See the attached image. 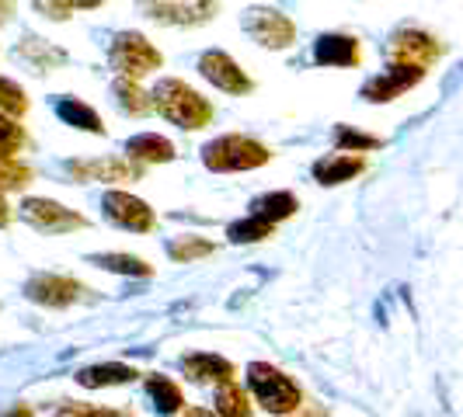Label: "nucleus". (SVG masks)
Returning a JSON list of instances; mask_svg holds the SVG:
<instances>
[{
	"mask_svg": "<svg viewBox=\"0 0 463 417\" xmlns=\"http://www.w3.org/2000/svg\"><path fill=\"white\" fill-rule=\"evenodd\" d=\"M293 414H297V417H331L325 407H317V403H300Z\"/></svg>",
	"mask_w": 463,
	"mask_h": 417,
	"instance_id": "34",
	"label": "nucleus"
},
{
	"mask_svg": "<svg viewBox=\"0 0 463 417\" xmlns=\"http://www.w3.org/2000/svg\"><path fill=\"white\" fill-rule=\"evenodd\" d=\"M199 73L206 77L213 88H220L223 94H248L251 91V77L233 63V56L220 52V49H209L199 56Z\"/></svg>",
	"mask_w": 463,
	"mask_h": 417,
	"instance_id": "9",
	"label": "nucleus"
},
{
	"mask_svg": "<svg viewBox=\"0 0 463 417\" xmlns=\"http://www.w3.org/2000/svg\"><path fill=\"white\" fill-rule=\"evenodd\" d=\"M56 417H122L112 407H94V403H63Z\"/></svg>",
	"mask_w": 463,
	"mask_h": 417,
	"instance_id": "32",
	"label": "nucleus"
},
{
	"mask_svg": "<svg viewBox=\"0 0 463 417\" xmlns=\"http://www.w3.org/2000/svg\"><path fill=\"white\" fill-rule=\"evenodd\" d=\"M126 153L137 163H167L175 161V143L164 139L161 133H139L126 143Z\"/></svg>",
	"mask_w": 463,
	"mask_h": 417,
	"instance_id": "17",
	"label": "nucleus"
},
{
	"mask_svg": "<svg viewBox=\"0 0 463 417\" xmlns=\"http://www.w3.org/2000/svg\"><path fill=\"white\" fill-rule=\"evenodd\" d=\"M28 181H32V167L22 163L18 157H4V153H0V195H4V191H18V188H24Z\"/></svg>",
	"mask_w": 463,
	"mask_h": 417,
	"instance_id": "27",
	"label": "nucleus"
},
{
	"mask_svg": "<svg viewBox=\"0 0 463 417\" xmlns=\"http://www.w3.org/2000/svg\"><path fill=\"white\" fill-rule=\"evenodd\" d=\"M105 0H70V7H80V11H91V7H101Z\"/></svg>",
	"mask_w": 463,
	"mask_h": 417,
	"instance_id": "36",
	"label": "nucleus"
},
{
	"mask_svg": "<svg viewBox=\"0 0 463 417\" xmlns=\"http://www.w3.org/2000/svg\"><path fill=\"white\" fill-rule=\"evenodd\" d=\"M24 60H32L35 67H49V63H63V52L60 49H49L43 46V39H22V46H18Z\"/></svg>",
	"mask_w": 463,
	"mask_h": 417,
	"instance_id": "31",
	"label": "nucleus"
},
{
	"mask_svg": "<svg viewBox=\"0 0 463 417\" xmlns=\"http://www.w3.org/2000/svg\"><path fill=\"white\" fill-rule=\"evenodd\" d=\"M101 208H105V219L122 227V230L146 233L154 227V208L137 195H129V191H105Z\"/></svg>",
	"mask_w": 463,
	"mask_h": 417,
	"instance_id": "8",
	"label": "nucleus"
},
{
	"mask_svg": "<svg viewBox=\"0 0 463 417\" xmlns=\"http://www.w3.org/2000/svg\"><path fill=\"white\" fill-rule=\"evenodd\" d=\"M146 11V18L161 24H199L213 14L209 0H185V4H161V0H143L139 4Z\"/></svg>",
	"mask_w": 463,
	"mask_h": 417,
	"instance_id": "12",
	"label": "nucleus"
},
{
	"mask_svg": "<svg viewBox=\"0 0 463 417\" xmlns=\"http://www.w3.org/2000/svg\"><path fill=\"white\" fill-rule=\"evenodd\" d=\"M146 396H150V403H154L157 414H178L182 403H185L182 386L175 379H167V375H150L146 379Z\"/></svg>",
	"mask_w": 463,
	"mask_h": 417,
	"instance_id": "21",
	"label": "nucleus"
},
{
	"mask_svg": "<svg viewBox=\"0 0 463 417\" xmlns=\"http://www.w3.org/2000/svg\"><path fill=\"white\" fill-rule=\"evenodd\" d=\"M272 223H265V219H258V216H244V219H237L227 227V236H231L233 244H258V240H265V236H272Z\"/></svg>",
	"mask_w": 463,
	"mask_h": 417,
	"instance_id": "24",
	"label": "nucleus"
},
{
	"mask_svg": "<svg viewBox=\"0 0 463 417\" xmlns=\"http://www.w3.org/2000/svg\"><path fill=\"white\" fill-rule=\"evenodd\" d=\"M421 77H425V70L397 67V63H391L383 73H376V77H370V80L363 84V97H366V101H373V105L394 101V97H401L404 91H411Z\"/></svg>",
	"mask_w": 463,
	"mask_h": 417,
	"instance_id": "10",
	"label": "nucleus"
},
{
	"mask_svg": "<svg viewBox=\"0 0 463 417\" xmlns=\"http://www.w3.org/2000/svg\"><path fill=\"white\" fill-rule=\"evenodd\" d=\"M363 60V49L352 35H321L314 42V63L321 67H355Z\"/></svg>",
	"mask_w": 463,
	"mask_h": 417,
	"instance_id": "13",
	"label": "nucleus"
},
{
	"mask_svg": "<svg viewBox=\"0 0 463 417\" xmlns=\"http://www.w3.org/2000/svg\"><path fill=\"white\" fill-rule=\"evenodd\" d=\"M67 171L77 181H129L133 167L116 157H98V161H70Z\"/></svg>",
	"mask_w": 463,
	"mask_h": 417,
	"instance_id": "16",
	"label": "nucleus"
},
{
	"mask_svg": "<svg viewBox=\"0 0 463 417\" xmlns=\"http://www.w3.org/2000/svg\"><path fill=\"white\" fill-rule=\"evenodd\" d=\"M7 223H11V208H7L4 195H0V227H7Z\"/></svg>",
	"mask_w": 463,
	"mask_h": 417,
	"instance_id": "37",
	"label": "nucleus"
},
{
	"mask_svg": "<svg viewBox=\"0 0 463 417\" xmlns=\"http://www.w3.org/2000/svg\"><path fill=\"white\" fill-rule=\"evenodd\" d=\"M112 94H116V105L126 116H146V112L154 108V97L143 91L133 77H116Z\"/></svg>",
	"mask_w": 463,
	"mask_h": 417,
	"instance_id": "22",
	"label": "nucleus"
},
{
	"mask_svg": "<svg viewBox=\"0 0 463 417\" xmlns=\"http://www.w3.org/2000/svg\"><path fill=\"white\" fill-rule=\"evenodd\" d=\"M182 417H220V414H213V411H203V407H192V411H185Z\"/></svg>",
	"mask_w": 463,
	"mask_h": 417,
	"instance_id": "39",
	"label": "nucleus"
},
{
	"mask_svg": "<svg viewBox=\"0 0 463 417\" xmlns=\"http://www.w3.org/2000/svg\"><path fill=\"white\" fill-rule=\"evenodd\" d=\"M84 292H88V289L67 275H35L24 285V296H28V300L39 302V306H56V310L77 302Z\"/></svg>",
	"mask_w": 463,
	"mask_h": 417,
	"instance_id": "11",
	"label": "nucleus"
},
{
	"mask_svg": "<svg viewBox=\"0 0 463 417\" xmlns=\"http://www.w3.org/2000/svg\"><path fill=\"white\" fill-rule=\"evenodd\" d=\"M244 32L255 39L261 49H286L293 46V39H297V28L293 22L286 18V14H279V11H269V7H251L244 18Z\"/></svg>",
	"mask_w": 463,
	"mask_h": 417,
	"instance_id": "7",
	"label": "nucleus"
},
{
	"mask_svg": "<svg viewBox=\"0 0 463 417\" xmlns=\"http://www.w3.org/2000/svg\"><path fill=\"white\" fill-rule=\"evenodd\" d=\"M0 112L11 118H18L28 112V97H24V91L11 77H0Z\"/></svg>",
	"mask_w": 463,
	"mask_h": 417,
	"instance_id": "28",
	"label": "nucleus"
},
{
	"mask_svg": "<svg viewBox=\"0 0 463 417\" xmlns=\"http://www.w3.org/2000/svg\"><path fill=\"white\" fill-rule=\"evenodd\" d=\"M216 251L213 240H203V236H178L167 244V255L171 261H195V257H209Z\"/></svg>",
	"mask_w": 463,
	"mask_h": 417,
	"instance_id": "26",
	"label": "nucleus"
},
{
	"mask_svg": "<svg viewBox=\"0 0 463 417\" xmlns=\"http://www.w3.org/2000/svg\"><path fill=\"white\" fill-rule=\"evenodd\" d=\"M109 63L118 70V77H133V80H139V77L161 70L164 56L150 46L146 35H139V32H118L116 42L109 46Z\"/></svg>",
	"mask_w": 463,
	"mask_h": 417,
	"instance_id": "4",
	"label": "nucleus"
},
{
	"mask_svg": "<svg viewBox=\"0 0 463 417\" xmlns=\"http://www.w3.org/2000/svg\"><path fill=\"white\" fill-rule=\"evenodd\" d=\"M56 116L63 118L67 125H73V129H84V133H94V136L105 133L98 112H94L88 101H80V97H60L56 101Z\"/></svg>",
	"mask_w": 463,
	"mask_h": 417,
	"instance_id": "20",
	"label": "nucleus"
},
{
	"mask_svg": "<svg viewBox=\"0 0 463 417\" xmlns=\"http://www.w3.org/2000/svg\"><path fill=\"white\" fill-rule=\"evenodd\" d=\"M203 163L216 174H227V171H255L261 163H269V150L251 136H220L203 146Z\"/></svg>",
	"mask_w": 463,
	"mask_h": 417,
	"instance_id": "3",
	"label": "nucleus"
},
{
	"mask_svg": "<svg viewBox=\"0 0 463 417\" xmlns=\"http://www.w3.org/2000/svg\"><path fill=\"white\" fill-rule=\"evenodd\" d=\"M22 146H24V129L11 116L0 112V153L4 157H14Z\"/></svg>",
	"mask_w": 463,
	"mask_h": 417,
	"instance_id": "30",
	"label": "nucleus"
},
{
	"mask_svg": "<svg viewBox=\"0 0 463 417\" xmlns=\"http://www.w3.org/2000/svg\"><path fill=\"white\" fill-rule=\"evenodd\" d=\"M216 414L220 417H251V396L248 390H241L237 383H220L216 386Z\"/></svg>",
	"mask_w": 463,
	"mask_h": 417,
	"instance_id": "23",
	"label": "nucleus"
},
{
	"mask_svg": "<svg viewBox=\"0 0 463 417\" xmlns=\"http://www.w3.org/2000/svg\"><path fill=\"white\" fill-rule=\"evenodd\" d=\"M363 167H366V161L359 153L338 150V153H327V157L314 163V181H321V185H345L355 174H363Z\"/></svg>",
	"mask_w": 463,
	"mask_h": 417,
	"instance_id": "14",
	"label": "nucleus"
},
{
	"mask_svg": "<svg viewBox=\"0 0 463 417\" xmlns=\"http://www.w3.org/2000/svg\"><path fill=\"white\" fill-rule=\"evenodd\" d=\"M297 208H300V202H297L293 191H265V195H258L255 202H251L248 212L276 227V223H282V219H289Z\"/></svg>",
	"mask_w": 463,
	"mask_h": 417,
	"instance_id": "18",
	"label": "nucleus"
},
{
	"mask_svg": "<svg viewBox=\"0 0 463 417\" xmlns=\"http://www.w3.org/2000/svg\"><path fill=\"white\" fill-rule=\"evenodd\" d=\"M137 379V369L122 366V362H101V366H88V369L77 372V383L88 386V390H101V386H122Z\"/></svg>",
	"mask_w": 463,
	"mask_h": 417,
	"instance_id": "19",
	"label": "nucleus"
},
{
	"mask_svg": "<svg viewBox=\"0 0 463 417\" xmlns=\"http://www.w3.org/2000/svg\"><path fill=\"white\" fill-rule=\"evenodd\" d=\"M248 386L269 414H293L303 403V390L297 386V379L276 369V366H269V362H251L248 366Z\"/></svg>",
	"mask_w": 463,
	"mask_h": 417,
	"instance_id": "2",
	"label": "nucleus"
},
{
	"mask_svg": "<svg viewBox=\"0 0 463 417\" xmlns=\"http://www.w3.org/2000/svg\"><path fill=\"white\" fill-rule=\"evenodd\" d=\"M35 4V11L43 14V18H56V22H67L70 18V0H32Z\"/></svg>",
	"mask_w": 463,
	"mask_h": 417,
	"instance_id": "33",
	"label": "nucleus"
},
{
	"mask_svg": "<svg viewBox=\"0 0 463 417\" xmlns=\"http://www.w3.org/2000/svg\"><path fill=\"white\" fill-rule=\"evenodd\" d=\"M4 417H32V411H28L24 403H18V407H11V411H7Z\"/></svg>",
	"mask_w": 463,
	"mask_h": 417,
	"instance_id": "38",
	"label": "nucleus"
},
{
	"mask_svg": "<svg viewBox=\"0 0 463 417\" xmlns=\"http://www.w3.org/2000/svg\"><path fill=\"white\" fill-rule=\"evenodd\" d=\"M11 14H14V0H0V24L11 22Z\"/></svg>",
	"mask_w": 463,
	"mask_h": 417,
	"instance_id": "35",
	"label": "nucleus"
},
{
	"mask_svg": "<svg viewBox=\"0 0 463 417\" xmlns=\"http://www.w3.org/2000/svg\"><path fill=\"white\" fill-rule=\"evenodd\" d=\"M150 97H154V108L178 129H206L213 122V105L178 77H164Z\"/></svg>",
	"mask_w": 463,
	"mask_h": 417,
	"instance_id": "1",
	"label": "nucleus"
},
{
	"mask_svg": "<svg viewBox=\"0 0 463 417\" xmlns=\"http://www.w3.org/2000/svg\"><path fill=\"white\" fill-rule=\"evenodd\" d=\"M91 264L105 268V272H116V275H150L154 268L133 255H91Z\"/></svg>",
	"mask_w": 463,
	"mask_h": 417,
	"instance_id": "25",
	"label": "nucleus"
},
{
	"mask_svg": "<svg viewBox=\"0 0 463 417\" xmlns=\"http://www.w3.org/2000/svg\"><path fill=\"white\" fill-rule=\"evenodd\" d=\"M335 146L345 150V153H359V150H376L380 139L366 136V133H355L352 125H338V129H335Z\"/></svg>",
	"mask_w": 463,
	"mask_h": 417,
	"instance_id": "29",
	"label": "nucleus"
},
{
	"mask_svg": "<svg viewBox=\"0 0 463 417\" xmlns=\"http://www.w3.org/2000/svg\"><path fill=\"white\" fill-rule=\"evenodd\" d=\"M182 369H185L188 379L195 383H231L233 379V366L220 355H209V351H192L182 358Z\"/></svg>",
	"mask_w": 463,
	"mask_h": 417,
	"instance_id": "15",
	"label": "nucleus"
},
{
	"mask_svg": "<svg viewBox=\"0 0 463 417\" xmlns=\"http://www.w3.org/2000/svg\"><path fill=\"white\" fill-rule=\"evenodd\" d=\"M387 60L397 63V67H418L425 70L429 63H436L439 60L442 46L429 35V32H421V28H401L394 39L387 42Z\"/></svg>",
	"mask_w": 463,
	"mask_h": 417,
	"instance_id": "5",
	"label": "nucleus"
},
{
	"mask_svg": "<svg viewBox=\"0 0 463 417\" xmlns=\"http://www.w3.org/2000/svg\"><path fill=\"white\" fill-rule=\"evenodd\" d=\"M22 219L39 233H70L88 227V219L80 212L67 208L63 202H52V199H24Z\"/></svg>",
	"mask_w": 463,
	"mask_h": 417,
	"instance_id": "6",
	"label": "nucleus"
}]
</instances>
